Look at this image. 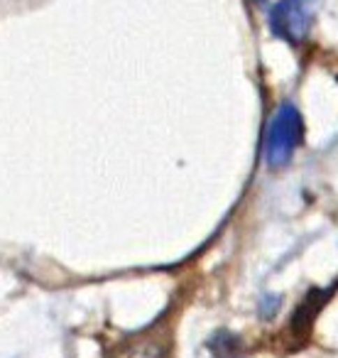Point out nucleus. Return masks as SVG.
<instances>
[{
    "instance_id": "obj_1",
    "label": "nucleus",
    "mask_w": 338,
    "mask_h": 358,
    "mask_svg": "<svg viewBox=\"0 0 338 358\" xmlns=\"http://www.w3.org/2000/svg\"><path fill=\"white\" fill-rule=\"evenodd\" d=\"M304 138V120L302 113L292 103H284L274 113L267 130V145H265V157L270 167H284L292 159L294 150L302 145Z\"/></svg>"
},
{
    "instance_id": "obj_2",
    "label": "nucleus",
    "mask_w": 338,
    "mask_h": 358,
    "mask_svg": "<svg viewBox=\"0 0 338 358\" xmlns=\"http://www.w3.org/2000/svg\"><path fill=\"white\" fill-rule=\"evenodd\" d=\"M311 6L309 0H279L270 10V27L287 45L297 47L311 30Z\"/></svg>"
},
{
    "instance_id": "obj_3",
    "label": "nucleus",
    "mask_w": 338,
    "mask_h": 358,
    "mask_svg": "<svg viewBox=\"0 0 338 358\" xmlns=\"http://www.w3.org/2000/svg\"><path fill=\"white\" fill-rule=\"evenodd\" d=\"M328 299V292H321V289H314V292H309V297L304 299L302 307L294 312V331L304 334L309 329V324L314 322V317H316V312L321 309V304Z\"/></svg>"
}]
</instances>
